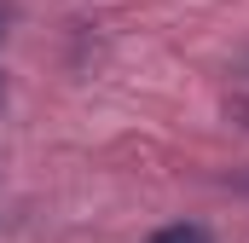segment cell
<instances>
[{"label": "cell", "mask_w": 249, "mask_h": 243, "mask_svg": "<svg viewBox=\"0 0 249 243\" xmlns=\"http://www.w3.org/2000/svg\"><path fill=\"white\" fill-rule=\"evenodd\" d=\"M145 243H214V232L197 226V220H174V226H157Z\"/></svg>", "instance_id": "obj_1"}, {"label": "cell", "mask_w": 249, "mask_h": 243, "mask_svg": "<svg viewBox=\"0 0 249 243\" xmlns=\"http://www.w3.org/2000/svg\"><path fill=\"white\" fill-rule=\"evenodd\" d=\"M0 23H6V12H0Z\"/></svg>", "instance_id": "obj_2"}]
</instances>
